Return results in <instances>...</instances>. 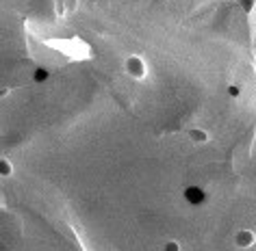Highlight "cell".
<instances>
[{
	"label": "cell",
	"mask_w": 256,
	"mask_h": 251,
	"mask_svg": "<svg viewBox=\"0 0 256 251\" xmlns=\"http://www.w3.org/2000/svg\"><path fill=\"white\" fill-rule=\"evenodd\" d=\"M124 69H126V74L133 80H141L146 76V63H143V59L139 54H130L124 61Z\"/></svg>",
	"instance_id": "1"
},
{
	"label": "cell",
	"mask_w": 256,
	"mask_h": 251,
	"mask_svg": "<svg viewBox=\"0 0 256 251\" xmlns=\"http://www.w3.org/2000/svg\"><path fill=\"white\" fill-rule=\"evenodd\" d=\"M183 197H185V202H187L189 206H204L206 199H208V195H206V190H204L202 187H195V184H191V187H187L183 190Z\"/></svg>",
	"instance_id": "2"
},
{
	"label": "cell",
	"mask_w": 256,
	"mask_h": 251,
	"mask_svg": "<svg viewBox=\"0 0 256 251\" xmlns=\"http://www.w3.org/2000/svg\"><path fill=\"white\" fill-rule=\"evenodd\" d=\"M254 243H256V234L252 230H239L235 234V245L239 249H250L254 247Z\"/></svg>",
	"instance_id": "3"
},
{
	"label": "cell",
	"mask_w": 256,
	"mask_h": 251,
	"mask_svg": "<svg viewBox=\"0 0 256 251\" xmlns=\"http://www.w3.org/2000/svg\"><path fill=\"white\" fill-rule=\"evenodd\" d=\"M189 139H191V143H195V145H204V143H208V132L195 126V128L189 130Z\"/></svg>",
	"instance_id": "4"
},
{
	"label": "cell",
	"mask_w": 256,
	"mask_h": 251,
	"mask_svg": "<svg viewBox=\"0 0 256 251\" xmlns=\"http://www.w3.org/2000/svg\"><path fill=\"white\" fill-rule=\"evenodd\" d=\"M50 78V72L46 67H35L33 69V82H46Z\"/></svg>",
	"instance_id": "5"
},
{
	"label": "cell",
	"mask_w": 256,
	"mask_h": 251,
	"mask_svg": "<svg viewBox=\"0 0 256 251\" xmlns=\"http://www.w3.org/2000/svg\"><path fill=\"white\" fill-rule=\"evenodd\" d=\"M11 173H13L11 162H9L7 158H2V160H0V178H9Z\"/></svg>",
	"instance_id": "6"
},
{
	"label": "cell",
	"mask_w": 256,
	"mask_h": 251,
	"mask_svg": "<svg viewBox=\"0 0 256 251\" xmlns=\"http://www.w3.org/2000/svg\"><path fill=\"white\" fill-rule=\"evenodd\" d=\"M163 251H180V243L178 240H167V243L163 245Z\"/></svg>",
	"instance_id": "7"
},
{
	"label": "cell",
	"mask_w": 256,
	"mask_h": 251,
	"mask_svg": "<svg viewBox=\"0 0 256 251\" xmlns=\"http://www.w3.org/2000/svg\"><path fill=\"white\" fill-rule=\"evenodd\" d=\"M254 2H256V0H243V2H241V7H243L245 16H250V13L254 11Z\"/></svg>",
	"instance_id": "8"
},
{
	"label": "cell",
	"mask_w": 256,
	"mask_h": 251,
	"mask_svg": "<svg viewBox=\"0 0 256 251\" xmlns=\"http://www.w3.org/2000/svg\"><path fill=\"white\" fill-rule=\"evenodd\" d=\"M226 94L230 95V97H239V95H241V89H239L237 85H228V87H226Z\"/></svg>",
	"instance_id": "9"
}]
</instances>
